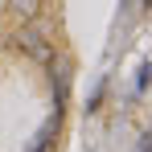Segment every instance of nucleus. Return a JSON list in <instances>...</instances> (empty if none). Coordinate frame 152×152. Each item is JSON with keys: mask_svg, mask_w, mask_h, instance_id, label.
<instances>
[{"mask_svg": "<svg viewBox=\"0 0 152 152\" xmlns=\"http://www.w3.org/2000/svg\"><path fill=\"white\" fill-rule=\"evenodd\" d=\"M37 8H41V0H8V12L12 17H21V21H37Z\"/></svg>", "mask_w": 152, "mask_h": 152, "instance_id": "4", "label": "nucleus"}, {"mask_svg": "<svg viewBox=\"0 0 152 152\" xmlns=\"http://www.w3.org/2000/svg\"><path fill=\"white\" fill-rule=\"evenodd\" d=\"M45 70H50V82H53V99L66 103V95H70V62H66L62 53H53V62Z\"/></svg>", "mask_w": 152, "mask_h": 152, "instance_id": "2", "label": "nucleus"}, {"mask_svg": "<svg viewBox=\"0 0 152 152\" xmlns=\"http://www.w3.org/2000/svg\"><path fill=\"white\" fill-rule=\"evenodd\" d=\"M12 45H17L21 53H29L33 62H41V66H50L53 53H58V50H53V41H50L37 25H33V21H29V25H21V33H12Z\"/></svg>", "mask_w": 152, "mask_h": 152, "instance_id": "1", "label": "nucleus"}, {"mask_svg": "<svg viewBox=\"0 0 152 152\" xmlns=\"http://www.w3.org/2000/svg\"><path fill=\"white\" fill-rule=\"evenodd\" d=\"M53 144H58V119H50V124L37 132V140L29 144V152H53Z\"/></svg>", "mask_w": 152, "mask_h": 152, "instance_id": "3", "label": "nucleus"}, {"mask_svg": "<svg viewBox=\"0 0 152 152\" xmlns=\"http://www.w3.org/2000/svg\"><path fill=\"white\" fill-rule=\"evenodd\" d=\"M140 152H152V132L144 136V140H140Z\"/></svg>", "mask_w": 152, "mask_h": 152, "instance_id": "5", "label": "nucleus"}]
</instances>
